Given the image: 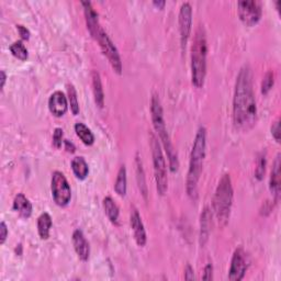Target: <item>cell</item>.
Segmentation results:
<instances>
[{"mask_svg": "<svg viewBox=\"0 0 281 281\" xmlns=\"http://www.w3.org/2000/svg\"><path fill=\"white\" fill-rule=\"evenodd\" d=\"M257 106L253 89V74L249 65L239 69L233 98V123L240 131H249L256 123Z\"/></svg>", "mask_w": 281, "mask_h": 281, "instance_id": "obj_1", "label": "cell"}, {"mask_svg": "<svg viewBox=\"0 0 281 281\" xmlns=\"http://www.w3.org/2000/svg\"><path fill=\"white\" fill-rule=\"evenodd\" d=\"M206 149V130L204 126H200L197 131V134L193 140L192 150L189 160V169L187 173L186 190L188 196L196 200L198 197V184L200 176H201L203 162L205 157Z\"/></svg>", "mask_w": 281, "mask_h": 281, "instance_id": "obj_2", "label": "cell"}, {"mask_svg": "<svg viewBox=\"0 0 281 281\" xmlns=\"http://www.w3.org/2000/svg\"><path fill=\"white\" fill-rule=\"evenodd\" d=\"M206 53H208V43H206L205 31L202 25H199L195 33L191 48V78L192 84L197 88H201L204 84L206 74Z\"/></svg>", "mask_w": 281, "mask_h": 281, "instance_id": "obj_3", "label": "cell"}, {"mask_svg": "<svg viewBox=\"0 0 281 281\" xmlns=\"http://www.w3.org/2000/svg\"><path fill=\"white\" fill-rule=\"evenodd\" d=\"M151 117H152L154 129H155V131L157 132L158 137L160 140H162L164 149L167 153V156H168L170 170L172 172H175L178 170V167H179L178 156L175 149H173L172 146L168 131H167L165 119H164L163 107H162V103H160V100L157 95H153L151 100Z\"/></svg>", "mask_w": 281, "mask_h": 281, "instance_id": "obj_4", "label": "cell"}, {"mask_svg": "<svg viewBox=\"0 0 281 281\" xmlns=\"http://www.w3.org/2000/svg\"><path fill=\"white\" fill-rule=\"evenodd\" d=\"M233 204V187L229 173L222 176L213 197V211L221 226L229 222Z\"/></svg>", "mask_w": 281, "mask_h": 281, "instance_id": "obj_5", "label": "cell"}, {"mask_svg": "<svg viewBox=\"0 0 281 281\" xmlns=\"http://www.w3.org/2000/svg\"><path fill=\"white\" fill-rule=\"evenodd\" d=\"M151 147L154 164V175H155L156 189L160 196H164L168 189V176H167V166L160 149V144L156 136L151 134Z\"/></svg>", "mask_w": 281, "mask_h": 281, "instance_id": "obj_6", "label": "cell"}, {"mask_svg": "<svg viewBox=\"0 0 281 281\" xmlns=\"http://www.w3.org/2000/svg\"><path fill=\"white\" fill-rule=\"evenodd\" d=\"M51 190L53 199L57 205L66 206L72 199V189L67 179L61 171H54L52 175Z\"/></svg>", "mask_w": 281, "mask_h": 281, "instance_id": "obj_7", "label": "cell"}, {"mask_svg": "<svg viewBox=\"0 0 281 281\" xmlns=\"http://www.w3.org/2000/svg\"><path fill=\"white\" fill-rule=\"evenodd\" d=\"M97 41L100 45V49H101L102 53L104 56L108 58L109 63L111 64L112 68L115 69L117 74H121L122 73V61H121V56L119 54V51L117 49V46L115 43L112 42V40L109 38V36L107 34L103 29L100 30L99 34L97 37Z\"/></svg>", "mask_w": 281, "mask_h": 281, "instance_id": "obj_8", "label": "cell"}, {"mask_svg": "<svg viewBox=\"0 0 281 281\" xmlns=\"http://www.w3.org/2000/svg\"><path fill=\"white\" fill-rule=\"evenodd\" d=\"M237 10L240 21L247 26H253L259 22L263 15L262 5L256 0H243L237 3Z\"/></svg>", "mask_w": 281, "mask_h": 281, "instance_id": "obj_9", "label": "cell"}, {"mask_svg": "<svg viewBox=\"0 0 281 281\" xmlns=\"http://www.w3.org/2000/svg\"><path fill=\"white\" fill-rule=\"evenodd\" d=\"M179 33H180V43H182L183 51L186 49L188 40L191 33L192 24V7L189 3H184L180 7L179 11Z\"/></svg>", "mask_w": 281, "mask_h": 281, "instance_id": "obj_10", "label": "cell"}, {"mask_svg": "<svg viewBox=\"0 0 281 281\" xmlns=\"http://www.w3.org/2000/svg\"><path fill=\"white\" fill-rule=\"evenodd\" d=\"M247 270V256L242 247H238L233 254L231 267L229 271V279L232 281H239L245 277Z\"/></svg>", "mask_w": 281, "mask_h": 281, "instance_id": "obj_11", "label": "cell"}, {"mask_svg": "<svg viewBox=\"0 0 281 281\" xmlns=\"http://www.w3.org/2000/svg\"><path fill=\"white\" fill-rule=\"evenodd\" d=\"M49 109L53 116L57 118L63 117L68 109V99L61 90H56L49 99Z\"/></svg>", "mask_w": 281, "mask_h": 281, "instance_id": "obj_12", "label": "cell"}, {"mask_svg": "<svg viewBox=\"0 0 281 281\" xmlns=\"http://www.w3.org/2000/svg\"><path fill=\"white\" fill-rule=\"evenodd\" d=\"M84 8V13H85V19H86V23H87V29L90 32V34L92 38L97 40V37L99 34L100 30L102 28L99 24V20H98V13L96 10L93 9V7L90 2H82L80 3Z\"/></svg>", "mask_w": 281, "mask_h": 281, "instance_id": "obj_13", "label": "cell"}, {"mask_svg": "<svg viewBox=\"0 0 281 281\" xmlns=\"http://www.w3.org/2000/svg\"><path fill=\"white\" fill-rule=\"evenodd\" d=\"M73 245L75 249L78 257L83 260V262H87L89 259L90 255V246L88 240L86 239L84 233L82 230H75L73 233Z\"/></svg>", "mask_w": 281, "mask_h": 281, "instance_id": "obj_14", "label": "cell"}, {"mask_svg": "<svg viewBox=\"0 0 281 281\" xmlns=\"http://www.w3.org/2000/svg\"><path fill=\"white\" fill-rule=\"evenodd\" d=\"M130 223H131L133 233H134V238L136 244L140 247H143L146 244L147 236H146V231H145L144 224L142 222V219H140L139 213L136 209H134L131 212Z\"/></svg>", "mask_w": 281, "mask_h": 281, "instance_id": "obj_15", "label": "cell"}, {"mask_svg": "<svg viewBox=\"0 0 281 281\" xmlns=\"http://www.w3.org/2000/svg\"><path fill=\"white\" fill-rule=\"evenodd\" d=\"M280 154H278L275 162H273L272 169L270 172V180H269V189L272 197L275 198L277 202L280 197V185H281V172H280Z\"/></svg>", "mask_w": 281, "mask_h": 281, "instance_id": "obj_16", "label": "cell"}, {"mask_svg": "<svg viewBox=\"0 0 281 281\" xmlns=\"http://www.w3.org/2000/svg\"><path fill=\"white\" fill-rule=\"evenodd\" d=\"M13 210L19 213L20 217L28 219L32 214V203L23 193H18L13 200Z\"/></svg>", "mask_w": 281, "mask_h": 281, "instance_id": "obj_17", "label": "cell"}, {"mask_svg": "<svg viewBox=\"0 0 281 281\" xmlns=\"http://www.w3.org/2000/svg\"><path fill=\"white\" fill-rule=\"evenodd\" d=\"M210 220H211L210 209L208 206H205L201 213V217H200V245L201 246H204L209 237L210 225H211Z\"/></svg>", "mask_w": 281, "mask_h": 281, "instance_id": "obj_18", "label": "cell"}, {"mask_svg": "<svg viewBox=\"0 0 281 281\" xmlns=\"http://www.w3.org/2000/svg\"><path fill=\"white\" fill-rule=\"evenodd\" d=\"M91 78H92V91H93V97H95V102L99 108H103L104 93H103L101 78H100L99 73L97 71H92Z\"/></svg>", "mask_w": 281, "mask_h": 281, "instance_id": "obj_19", "label": "cell"}, {"mask_svg": "<svg viewBox=\"0 0 281 281\" xmlns=\"http://www.w3.org/2000/svg\"><path fill=\"white\" fill-rule=\"evenodd\" d=\"M71 165H72V169H73L74 173H75V176L79 180H84L87 178V176H88L89 167L84 157H82V156L74 157Z\"/></svg>", "mask_w": 281, "mask_h": 281, "instance_id": "obj_20", "label": "cell"}, {"mask_svg": "<svg viewBox=\"0 0 281 281\" xmlns=\"http://www.w3.org/2000/svg\"><path fill=\"white\" fill-rule=\"evenodd\" d=\"M52 218L49 213H42L38 219V232L42 239H48L52 227Z\"/></svg>", "mask_w": 281, "mask_h": 281, "instance_id": "obj_21", "label": "cell"}, {"mask_svg": "<svg viewBox=\"0 0 281 281\" xmlns=\"http://www.w3.org/2000/svg\"><path fill=\"white\" fill-rule=\"evenodd\" d=\"M75 132L77 136L83 140V143L85 145H92L95 143V135L92 134L91 130L88 128V126L85 125L82 122H78L75 124Z\"/></svg>", "mask_w": 281, "mask_h": 281, "instance_id": "obj_22", "label": "cell"}, {"mask_svg": "<svg viewBox=\"0 0 281 281\" xmlns=\"http://www.w3.org/2000/svg\"><path fill=\"white\" fill-rule=\"evenodd\" d=\"M103 209H104L107 217L109 218L111 222L113 224H117L118 220H119L120 211H119L117 203L113 201V199L111 197H106L103 199Z\"/></svg>", "mask_w": 281, "mask_h": 281, "instance_id": "obj_23", "label": "cell"}, {"mask_svg": "<svg viewBox=\"0 0 281 281\" xmlns=\"http://www.w3.org/2000/svg\"><path fill=\"white\" fill-rule=\"evenodd\" d=\"M115 190L120 197H124L126 193V168L122 165L118 171V176L115 184Z\"/></svg>", "mask_w": 281, "mask_h": 281, "instance_id": "obj_24", "label": "cell"}, {"mask_svg": "<svg viewBox=\"0 0 281 281\" xmlns=\"http://www.w3.org/2000/svg\"><path fill=\"white\" fill-rule=\"evenodd\" d=\"M135 166H136V179H137L138 188L140 190V193L143 195L144 199H147V186L145 182V173L142 166V162H140L138 155L136 156V159H135Z\"/></svg>", "mask_w": 281, "mask_h": 281, "instance_id": "obj_25", "label": "cell"}, {"mask_svg": "<svg viewBox=\"0 0 281 281\" xmlns=\"http://www.w3.org/2000/svg\"><path fill=\"white\" fill-rule=\"evenodd\" d=\"M10 52L11 54L17 57L20 61H25L29 57L28 50H26L25 45L22 41H16L10 45Z\"/></svg>", "mask_w": 281, "mask_h": 281, "instance_id": "obj_26", "label": "cell"}, {"mask_svg": "<svg viewBox=\"0 0 281 281\" xmlns=\"http://www.w3.org/2000/svg\"><path fill=\"white\" fill-rule=\"evenodd\" d=\"M66 88H67V99L71 106V110L74 116H77L79 113V102L77 98V91L75 89V87H74V85L72 84H67Z\"/></svg>", "mask_w": 281, "mask_h": 281, "instance_id": "obj_27", "label": "cell"}, {"mask_svg": "<svg viewBox=\"0 0 281 281\" xmlns=\"http://www.w3.org/2000/svg\"><path fill=\"white\" fill-rule=\"evenodd\" d=\"M266 153L262 152L258 155L257 158V163H256V169H255V177L257 178V180H263L264 176H265V171H266Z\"/></svg>", "mask_w": 281, "mask_h": 281, "instance_id": "obj_28", "label": "cell"}, {"mask_svg": "<svg viewBox=\"0 0 281 281\" xmlns=\"http://www.w3.org/2000/svg\"><path fill=\"white\" fill-rule=\"evenodd\" d=\"M273 84H275V74H273L272 71H268L265 74L262 83V92L264 95H267L271 90Z\"/></svg>", "mask_w": 281, "mask_h": 281, "instance_id": "obj_29", "label": "cell"}, {"mask_svg": "<svg viewBox=\"0 0 281 281\" xmlns=\"http://www.w3.org/2000/svg\"><path fill=\"white\" fill-rule=\"evenodd\" d=\"M64 133L61 128H56L54 130V133H53V145L56 149H61L62 144L64 142Z\"/></svg>", "mask_w": 281, "mask_h": 281, "instance_id": "obj_30", "label": "cell"}, {"mask_svg": "<svg viewBox=\"0 0 281 281\" xmlns=\"http://www.w3.org/2000/svg\"><path fill=\"white\" fill-rule=\"evenodd\" d=\"M271 134L272 137L276 139V142H280V121L279 119H277L275 122L271 125Z\"/></svg>", "mask_w": 281, "mask_h": 281, "instance_id": "obj_31", "label": "cell"}, {"mask_svg": "<svg viewBox=\"0 0 281 281\" xmlns=\"http://www.w3.org/2000/svg\"><path fill=\"white\" fill-rule=\"evenodd\" d=\"M17 30H18L19 34H20V37H21L22 40H29L30 39L31 33H30L29 29L26 28V26H24L22 24H18L17 25Z\"/></svg>", "mask_w": 281, "mask_h": 281, "instance_id": "obj_32", "label": "cell"}, {"mask_svg": "<svg viewBox=\"0 0 281 281\" xmlns=\"http://www.w3.org/2000/svg\"><path fill=\"white\" fill-rule=\"evenodd\" d=\"M8 227H7L6 223L3 222L0 223V244H5L7 237H8Z\"/></svg>", "mask_w": 281, "mask_h": 281, "instance_id": "obj_33", "label": "cell"}, {"mask_svg": "<svg viewBox=\"0 0 281 281\" xmlns=\"http://www.w3.org/2000/svg\"><path fill=\"white\" fill-rule=\"evenodd\" d=\"M212 275H213V266H212V264H208L204 268L202 279L206 280V281L212 280Z\"/></svg>", "mask_w": 281, "mask_h": 281, "instance_id": "obj_34", "label": "cell"}, {"mask_svg": "<svg viewBox=\"0 0 281 281\" xmlns=\"http://www.w3.org/2000/svg\"><path fill=\"white\" fill-rule=\"evenodd\" d=\"M185 279L187 280H193L195 279V275H193V269L190 265H187L185 269Z\"/></svg>", "mask_w": 281, "mask_h": 281, "instance_id": "obj_35", "label": "cell"}, {"mask_svg": "<svg viewBox=\"0 0 281 281\" xmlns=\"http://www.w3.org/2000/svg\"><path fill=\"white\" fill-rule=\"evenodd\" d=\"M64 144H65V150L67 151L68 153H74V152L76 151L75 145H74V143L71 142V140L65 139V140H64Z\"/></svg>", "mask_w": 281, "mask_h": 281, "instance_id": "obj_36", "label": "cell"}, {"mask_svg": "<svg viewBox=\"0 0 281 281\" xmlns=\"http://www.w3.org/2000/svg\"><path fill=\"white\" fill-rule=\"evenodd\" d=\"M153 5L155 7H157L158 9H163L165 7V5H166V2H164V0H158V2H157V0H154Z\"/></svg>", "mask_w": 281, "mask_h": 281, "instance_id": "obj_37", "label": "cell"}, {"mask_svg": "<svg viewBox=\"0 0 281 281\" xmlns=\"http://www.w3.org/2000/svg\"><path fill=\"white\" fill-rule=\"evenodd\" d=\"M2 85H0V87H2V90L4 89V87H5V84H6V79H7V75H6V73L5 71H2Z\"/></svg>", "mask_w": 281, "mask_h": 281, "instance_id": "obj_38", "label": "cell"}, {"mask_svg": "<svg viewBox=\"0 0 281 281\" xmlns=\"http://www.w3.org/2000/svg\"><path fill=\"white\" fill-rule=\"evenodd\" d=\"M16 253H17V255H19V256H21V255H22V245H21V244L17 245V247H16Z\"/></svg>", "mask_w": 281, "mask_h": 281, "instance_id": "obj_39", "label": "cell"}]
</instances>
